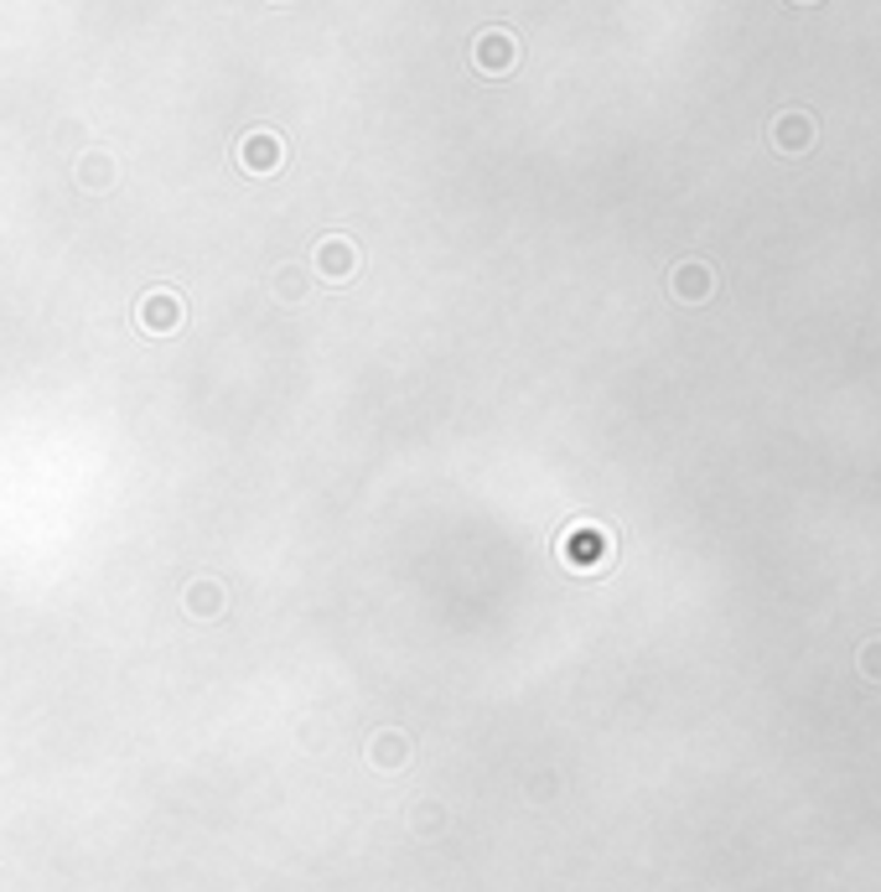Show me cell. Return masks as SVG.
<instances>
[{"mask_svg": "<svg viewBox=\"0 0 881 892\" xmlns=\"http://www.w3.org/2000/svg\"><path fill=\"white\" fill-rule=\"evenodd\" d=\"M814 136H820V130H814V119L799 115V109H788V115L773 119V146H778V151H788V157L809 151V146H814Z\"/></svg>", "mask_w": 881, "mask_h": 892, "instance_id": "3", "label": "cell"}, {"mask_svg": "<svg viewBox=\"0 0 881 892\" xmlns=\"http://www.w3.org/2000/svg\"><path fill=\"white\" fill-rule=\"evenodd\" d=\"M182 607L208 623V617H223L229 592H223V581H213V576H193V581H187V592H182Z\"/></svg>", "mask_w": 881, "mask_h": 892, "instance_id": "2", "label": "cell"}, {"mask_svg": "<svg viewBox=\"0 0 881 892\" xmlns=\"http://www.w3.org/2000/svg\"><path fill=\"white\" fill-rule=\"evenodd\" d=\"M856 670H861V680L881 685V638H866V644H861V654H856Z\"/></svg>", "mask_w": 881, "mask_h": 892, "instance_id": "9", "label": "cell"}, {"mask_svg": "<svg viewBox=\"0 0 881 892\" xmlns=\"http://www.w3.org/2000/svg\"><path fill=\"white\" fill-rule=\"evenodd\" d=\"M140 327L151 337H166L182 327V297L176 291H151V297L140 301Z\"/></svg>", "mask_w": 881, "mask_h": 892, "instance_id": "1", "label": "cell"}, {"mask_svg": "<svg viewBox=\"0 0 881 892\" xmlns=\"http://www.w3.org/2000/svg\"><path fill=\"white\" fill-rule=\"evenodd\" d=\"M316 270H322L327 280H337V286H343V280H348L352 270H358V250H352L348 239H327V244L316 250Z\"/></svg>", "mask_w": 881, "mask_h": 892, "instance_id": "4", "label": "cell"}, {"mask_svg": "<svg viewBox=\"0 0 881 892\" xmlns=\"http://www.w3.org/2000/svg\"><path fill=\"white\" fill-rule=\"evenodd\" d=\"M513 58H519L513 37H498V32H488V37L477 42V62H483V73H509Z\"/></svg>", "mask_w": 881, "mask_h": 892, "instance_id": "6", "label": "cell"}, {"mask_svg": "<svg viewBox=\"0 0 881 892\" xmlns=\"http://www.w3.org/2000/svg\"><path fill=\"white\" fill-rule=\"evenodd\" d=\"M239 157H244V166H250V172H275V166H280V140H275V136H250Z\"/></svg>", "mask_w": 881, "mask_h": 892, "instance_id": "7", "label": "cell"}, {"mask_svg": "<svg viewBox=\"0 0 881 892\" xmlns=\"http://www.w3.org/2000/svg\"><path fill=\"white\" fill-rule=\"evenodd\" d=\"M405 753H410L405 732H379L369 742V757H373V763H384V768H399V763H405Z\"/></svg>", "mask_w": 881, "mask_h": 892, "instance_id": "8", "label": "cell"}, {"mask_svg": "<svg viewBox=\"0 0 881 892\" xmlns=\"http://www.w3.org/2000/svg\"><path fill=\"white\" fill-rule=\"evenodd\" d=\"M710 291H716V276H710L705 265H695V259H689V265H680V270H674V297H680V301H710Z\"/></svg>", "mask_w": 881, "mask_h": 892, "instance_id": "5", "label": "cell"}]
</instances>
